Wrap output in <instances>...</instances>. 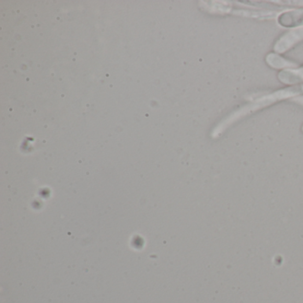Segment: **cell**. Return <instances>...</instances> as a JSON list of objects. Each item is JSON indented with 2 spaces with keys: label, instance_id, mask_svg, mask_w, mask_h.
Wrapping results in <instances>:
<instances>
[{
  "label": "cell",
  "instance_id": "obj_1",
  "mask_svg": "<svg viewBox=\"0 0 303 303\" xmlns=\"http://www.w3.org/2000/svg\"><path fill=\"white\" fill-rule=\"evenodd\" d=\"M301 94H303V85H299L296 86H292L290 88H285L283 90L277 91L271 95L261 97L260 99L256 100L250 104L246 105L242 107L241 109L231 114L227 119H225L223 123L221 124V126H219V130L223 131V129L228 126V125L234 123L235 121L241 119L243 117L247 116L252 112H255L257 110L262 109L266 106H269L281 100L286 99V98L293 97V96L301 95Z\"/></svg>",
  "mask_w": 303,
  "mask_h": 303
},
{
  "label": "cell",
  "instance_id": "obj_4",
  "mask_svg": "<svg viewBox=\"0 0 303 303\" xmlns=\"http://www.w3.org/2000/svg\"><path fill=\"white\" fill-rule=\"evenodd\" d=\"M280 81L285 84H296L303 81V68L295 70H285L278 75Z\"/></svg>",
  "mask_w": 303,
  "mask_h": 303
},
{
  "label": "cell",
  "instance_id": "obj_6",
  "mask_svg": "<svg viewBox=\"0 0 303 303\" xmlns=\"http://www.w3.org/2000/svg\"></svg>",
  "mask_w": 303,
  "mask_h": 303
},
{
  "label": "cell",
  "instance_id": "obj_2",
  "mask_svg": "<svg viewBox=\"0 0 303 303\" xmlns=\"http://www.w3.org/2000/svg\"><path fill=\"white\" fill-rule=\"evenodd\" d=\"M303 38V27L302 28H296L290 32L284 34L282 38H280L279 40L276 43L275 49L276 52H284L292 48L295 43L299 42L301 39Z\"/></svg>",
  "mask_w": 303,
  "mask_h": 303
},
{
  "label": "cell",
  "instance_id": "obj_5",
  "mask_svg": "<svg viewBox=\"0 0 303 303\" xmlns=\"http://www.w3.org/2000/svg\"><path fill=\"white\" fill-rule=\"evenodd\" d=\"M266 61L269 65L273 68H277V69L288 68V70H291L292 68L296 66L294 63L284 60L283 57L279 56L278 54H276V53H270L266 58Z\"/></svg>",
  "mask_w": 303,
  "mask_h": 303
},
{
  "label": "cell",
  "instance_id": "obj_3",
  "mask_svg": "<svg viewBox=\"0 0 303 303\" xmlns=\"http://www.w3.org/2000/svg\"><path fill=\"white\" fill-rule=\"evenodd\" d=\"M278 24L283 27H298L303 25V9L291 10L280 14Z\"/></svg>",
  "mask_w": 303,
  "mask_h": 303
}]
</instances>
